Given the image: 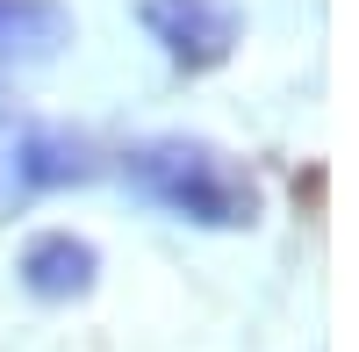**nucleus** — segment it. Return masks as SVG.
Returning a JSON list of instances; mask_svg holds the SVG:
<instances>
[{"instance_id":"nucleus-3","label":"nucleus","mask_w":359,"mask_h":352,"mask_svg":"<svg viewBox=\"0 0 359 352\" xmlns=\"http://www.w3.org/2000/svg\"><path fill=\"white\" fill-rule=\"evenodd\" d=\"M15 273H22V287L36 302H79V295H94V280H101V252H94V238H79V230H43V238L22 245Z\"/></svg>"},{"instance_id":"nucleus-5","label":"nucleus","mask_w":359,"mask_h":352,"mask_svg":"<svg viewBox=\"0 0 359 352\" xmlns=\"http://www.w3.org/2000/svg\"><path fill=\"white\" fill-rule=\"evenodd\" d=\"M94 144L72 137V130H29L22 137V151H15V180L22 187H79V180H94Z\"/></svg>"},{"instance_id":"nucleus-2","label":"nucleus","mask_w":359,"mask_h":352,"mask_svg":"<svg viewBox=\"0 0 359 352\" xmlns=\"http://www.w3.org/2000/svg\"><path fill=\"white\" fill-rule=\"evenodd\" d=\"M137 22L151 29V43L172 57L180 72L230 65L237 36H245V15H237L230 0H137Z\"/></svg>"},{"instance_id":"nucleus-1","label":"nucleus","mask_w":359,"mask_h":352,"mask_svg":"<svg viewBox=\"0 0 359 352\" xmlns=\"http://www.w3.org/2000/svg\"><path fill=\"white\" fill-rule=\"evenodd\" d=\"M123 180L151 209L194 223V230H252L259 223V180L208 137H144L123 151Z\"/></svg>"},{"instance_id":"nucleus-4","label":"nucleus","mask_w":359,"mask_h":352,"mask_svg":"<svg viewBox=\"0 0 359 352\" xmlns=\"http://www.w3.org/2000/svg\"><path fill=\"white\" fill-rule=\"evenodd\" d=\"M79 36V22L65 0H0V57L8 65H36V57H57Z\"/></svg>"}]
</instances>
